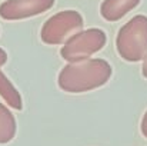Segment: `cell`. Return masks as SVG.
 <instances>
[{
    "mask_svg": "<svg viewBox=\"0 0 147 146\" xmlns=\"http://www.w3.org/2000/svg\"><path fill=\"white\" fill-rule=\"evenodd\" d=\"M111 66L104 59L67 63L59 73L57 85L67 93H84L104 86L111 77Z\"/></svg>",
    "mask_w": 147,
    "mask_h": 146,
    "instance_id": "obj_1",
    "label": "cell"
},
{
    "mask_svg": "<svg viewBox=\"0 0 147 146\" xmlns=\"http://www.w3.org/2000/svg\"><path fill=\"white\" fill-rule=\"evenodd\" d=\"M116 49L121 59L140 62L147 56V16L137 14L120 27Z\"/></svg>",
    "mask_w": 147,
    "mask_h": 146,
    "instance_id": "obj_2",
    "label": "cell"
},
{
    "mask_svg": "<svg viewBox=\"0 0 147 146\" xmlns=\"http://www.w3.org/2000/svg\"><path fill=\"white\" fill-rule=\"evenodd\" d=\"M83 16L77 10L59 12L43 24L40 30L42 42L50 46L64 45L73 35L83 29Z\"/></svg>",
    "mask_w": 147,
    "mask_h": 146,
    "instance_id": "obj_3",
    "label": "cell"
},
{
    "mask_svg": "<svg viewBox=\"0 0 147 146\" xmlns=\"http://www.w3.org/2000/svg\"><path fill=\"white\" fill-rule=\"evenodd\" d=\"M106 42L107 36L101 29L93 27L87 30H80L63 45L60 54L67 63L86 60L104 48Z\"/></svg>",
    "mask_w": 147,
    "mask_h": 146,
    "instance_id": "obj_4",
    "label": "cell"
},
{
    "mask_svg": "<svg viewBox=\"0 0 147 146\" xmlns=\"http://www.w3.org/2000/svg\"><path fill=\"white\" fill-rule=\"evenodd\" d=\"M54 0H6L0 4L3 20H23L50 10Z\"/></svg>",
    "mask_w": 147,
    "mask_h": 146,
    "instance_id": "obj_5",
    "label": "cell"
},
{
    "mask_svg": "<svg viewBox=\"0 0 147 146\" xmlns=\"http://www.w3.org/2000/svg\"><path fill=\"white\" fill-rule=\"evenodd\" d=\"M139 3L140 0H104L100 6V14L107 22H117L137 7Z\"/></svg>",
    "mask_w": 147,
    "mask_h": 146,
    "instance_id": "obj_6",
    "label": "cell"
},
{
    "mask_svg": "<svg viewBox=\"0 0 147 146\" xmlns=\"http://www.w3.org/2000/svg\"><path fill=\"white\" fill-rule=\"evenodd\" d=\"M16 119L10 109L0 103V145H6L11 142L16 136Z\"/></svg>",
    "mask_w": 147,
    "mask_h": 146,
    "instance_id": "obj_7",
    "label": "cell"
},
{
    "mask_svg": "<svg viewBox=\"0 0 147 146\" xmlns=\"http://www.w3.org/2000/svg\"><path fill=\"white\" fill-rule=\"evenodd\" d=\"M0 96L10 107L16 110L23 109V99L20 96L19 90L13 86V83L7 79V76L1 72V69H0Z\"/></svg>",
    "mask_w": 147,
    "mask_h": 146,
    "instance_id": "obj_8",
    "label": "cell"
},
{
    "mask_svg": "<svg viewBox=\"0 0 147 146\" xmlns=\"http://www.w3.org/2000/svg\"><path fill=\"white\" fill-rule=\"evenodd\" d=\"M140 130H142V135L147 139V112L144 113L143 119H142V123H140Z\"/></svg>",
    "mask_w": 147,
    "mask_h": 146,
    "instance_id": "obj_9",
    "label": "cell"
},
{
    "mask_svg": "<svg viewBox=\"0 0 147 146\" xmlns=\"http://www.w3.org/2000/svg\"><path fill=\"white\" fill-rule=\"evenodd\" d=\"M6 62H7V53L3 49H0V66H3Z\"/></svg>",
    "mask_w": 147,
    "mask_h": 146,
    "instance_id": "obj_10",
    "label": "cell"
},
{
    "mask_svg": "<svg viewBox=\"0 0 147 146\" xmlns=\"http://www.w3.org/2000/svg\"><path fill=\"white\" fill-rule=\"evenodd\" d=\"M142 75L147 79V56L143 59V66H142Z\"/></svg>",
    "mask_w": 147,
    "mask_h": 146,
    "instance_id": "obj_11",
    "label": "cell"
}]
</instances>
